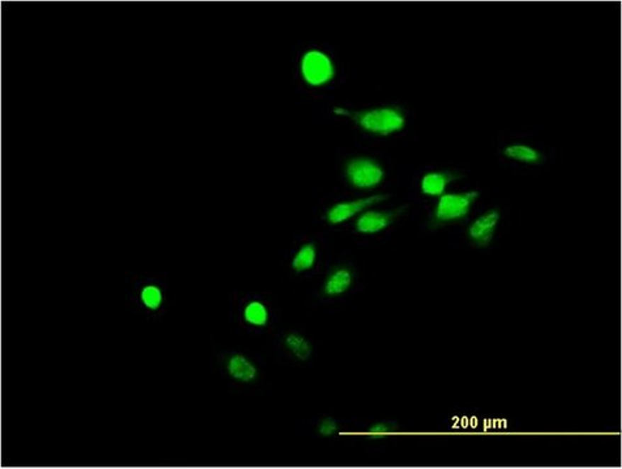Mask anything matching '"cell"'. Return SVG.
Listing matches in <instances>:
<instances>
[{"instance_id":"cell-4","label":"cell","mask_w":622,"mask_h":469,"mask_svg":"<svg viewBox=\"0 0 622 469\" xmlns=\"http://www.w3.org/2000/svg\"><path fill=\"white\" fill-rule=\"evenodd\" d=\"M302 74L310 85L320 86L334 77V66L328 55L321 51H310L302 60Z\"/></svg>"},{"instance_id":"cell-8","label":"cell","mask_w":622,"mask_h":469,"mask_svg":"<svg viewBox=\"0 0 622 469\" xmlns=\"http://www.w3.org/2000/svg\"><path fill=\"white\" fill-rule=\"evenodd\" d=\"M227 371L235 381L251 383L257 378V368L243 354H232L227 361Z\"/></svg>"},{"instance_id":"cell-2","label":"cell","mask_w":622,"mask_h":469,"mask_svg":"<svg viewBox=\"0 0 622 469\" xmlns=\"http://www.w3.org/2000/svg\"><path fill=\"white\" fill-rule=\"evenodd\" d=\"M477 197H479L477 190L466 192V193L442 195L434 210L432 226L439 227L463 219L470 213Z\"/></svg>"},{"instance_id":"cell-11","label":"cell","mask_w":622,"mask_h":469,"mask_svg":"<svg viewBox=\"0 0 622 469\" xmlns=\"http://www.w3.org/2000/svg\"><path fill=\"white\" fill-rule=\"evenodd\" d=\"M285 346L299 361H307L311 357L312 344L303 335L291 332L285 337Z\"/></svg>"},{"instance_id":"cell-3","label":"cell","mask_w":622,"mask_h":469,"mask_svg":"<svg viewBox=\"0 0 622 469\" xmlns=\"http://www.w3.org/2000/svg\"><path fill=\"white\" fill-rule=\"evenodd\" d=\"M346 176L355 188L369 190L377 187L384 180L385 173L376 161L368 158H356L347 163Z\"/></svg>"},{"instance_id":"cell-7","label":"cell","mask_w":622,"mask_h":469,"mask_svg":"<svg viewBox=\"0 0 622 469\" xmlns=\"http://www.w3.org/2000/svg\"><path fill=\"white\" fill-rule=\"evenodd\" d=\"M405 210L406 207L390 212H366L356 221V231L366 235L377 233L388 228Z\"/></svg>"},{"instance_id":"cell-6","label":"cell","mask_w":622,"mask_h":469,"mask_svg":"<svg viewBox=\"0 0 622 469\" xmlns=\"http://www.w3.org/2000/svg\"><path fill=\"white\" fill-rule=\"evenodd\" d=\"M499 221V210L497 209L484 213L470 226V228L467 231L468 238L477 248L488 247L494 236Z\"/></svg>"},{"instance_id":"cell-9","label":"cell","mask_w":622,"mask_h":469,"mask_svg":"<svg viewBox=\"0 0 622 469\" xmlns=\"http://www.w3.org/2000/svg\"><path fill=\"white\" fill-rule=\"evenodd\" d=\"M453 173H429L422 180V190L428 196H442L451 181L458 179Z\"/></svg>"},{"instance_id":"cell-17","label":"cell","mask_w":622,"mask_h":469,"mask_svg":"<svg viewBox=\"0 0 622 469\" xmlns=\"http://www.w3.org/2000/svg\"><path fill=\"white\" fill-rule=\"evenodd\" d=\"M338 430H339L338 422L333 417L322 419L320 421L319 427H317V432H319L320 436H334L338 433Z\"/></svg>"},{"instance_id":"cell-14","label":"cell","mask_w":622,"mask_h":469,"mask_svg":"<svg viewBox=\"0 0 622 469\" xmlns=\"http://www.w3.org/2000/svg\"><path fill=\"white\" fill-rule=\"evenodd\" d=\"M315 261H316V248L313 244H305L295 255L293 260V269L298 272L310 270L313 267Z\"/></svg>"},{"instance_id":"cell-16","label":"cell","mask_w":622,"mask_h":469,"mask_svg":"<svg viewBox=\"0 0 622 469\" xmlns=\"http://www.w3.org/2000/svg\"><path fill=\"white\" fill-rule=\"evenodd\" d=\"M395 429L397 425L393 422H377L369 428L368 436L373 441L384 439L385 436H389Z\"/></svg>"},{"instance_id":"cell-13","label":"cell","mask_w":622,"mask_h":469,"mask_svg":"<svg viewBox=\"0 0 622 469\" xmlns=\"http://www.w3.org/2000/svg\"><path fill=\"white\" fill-rule=\"evenodd\" d=\"M244 320L252 326L261 328L269 321L268 308L260 301H252L244 309Z\"/></svg>"},{"instance_id":"cell-1","label":"cell","mask_w":622,"mask_h":469,"mask_svg":"<svg viewBox=\"0 0 622 469\" xmlns=\"http://www.w3.org/2000/svg\"><path fill=\"white\" fill-rule=\"evenodd\" d=\"M334 111L341 115L351 116L355 123L359 124L364 131L381 136L400 132L406 125L405 112L398 108H373L361 112L341 111L339 108H336Z\"/></svg>"},{"instance_id":"cell-12","label":"cell","mask_w":622,"mask_h":469,"mask_svg":"<svg viewBox=\"0 0 622 469\" xmlns=\"http://www.w3.org/2000/svg\"><path fill=\"white\" fill-rule=\"evenodd\" d=\"M504 154L518 161V162H524V163H531V165H539L543 162V156L538 150L526 146V145H513L504 150Z\"/></svg>"},{"instance_id":"cell-10","label":"cell","mask_w":622,"mask_h":469,"mask_svg":"<svg viewBox=\"0 0 622 469\" xmlns=\"http://www.w3.org/2000/svg\"><path fill=\"white\" fill-rule=\"evenodd\" d=\"M352 283V272L346 267H339L332 272L324 284V294L327 296L342 295L350 289Z\"/></svg>"},{"instance_id":"cell-5","label":"cell","mask_w":622,"mask_h":469,"mask_svg":"<svg viewBox=\"0 0 622 469\" xmlns=\"http://www.w3.org/2000/svg\"><path fill=\"white\" fill-rule=\"evenodd\" d=\"M389 196L385 195H376V196H371V197L361 198V199H355V201H347V202H339L337 205L329 209L327 213V219L330 224H339V223L349 221L352 216L361 213L364 209H367L369 206L376 205L383 202L385 199H388Z\"/></svg>"},{"instance_id":"cell-15","label":"cell","mask_w":622,"mask_h":469,"mask_svg":"<svg viewBox=\"0 0 622 469\" xmlns=\"http://www.w3.org/2000/svg\"><path fill=\"white\" fill-rule=\"evenodd\" d=\"M141 301L144 303L147 309L157 311L162 304L164 296H162L161 289H158L157 286H147L141 291Z\"/></svg>"}]
</instances>
